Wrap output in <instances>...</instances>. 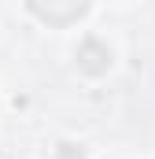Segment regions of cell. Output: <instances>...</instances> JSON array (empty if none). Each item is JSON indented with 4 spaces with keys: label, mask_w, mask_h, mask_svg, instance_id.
<instances>
[{
    "label": "cell",
    "mask_w": 155,
    "mask_h": 159,
    "mask_svg": "<svg viewBox=\"0 0 155 159\" xmlns=\"http://www.w3.org/2000/svg\"><path fill=\"white\" fill-rule=\"evenodd\" d=\"M118 59H122V52H118V44L111 34H104V30H81L70 44V70H74L78 81H85V85H100V81H107L111 74L118 70Z\"/></svg>",
    "instance_id": "6da1fadb"
},
{
    "label": "cell",
    "mask_w": 155,
    "mask_h": 159,
    "mask_svg": "<svg viewBox=\"0 0 155 159\" xmlns=\"http://www.w3.org/2000/svg\"><path fill=\"white\" fill-rule=\"evenodd\" d=\"M96 4H70V0H48V4H22V15L33 19L41 30H89L85 22L96 19Z\"/></svg>",
    "instance_id": "7a4b0ae2"
},
{
    "label": "cell",
    "mask_w": 155,
    "mask_h": 159,
    "mask_svg": "<svg viewBox=\"0 0 155 159\" xmlns=\"http://www.w3.org/2000/svg\"><path fill=\"white\" fill-rule=\"evenodd\" d=\"M96 152L81 141V137H70V133H59L44 144V159H92Z\"/></svg>",
    "instance_id": "3957f363"
},
{
    "label": "cell",
    "mask_w": 155,
    "mask_h": 159,
    "mask_svg": "<svg viewBox=\"0 0 155 159\" xmlns=\"http://www.w3.org/2000/svg\"><path fill=\"white\" fill-rule=\"evenodd\" d=\"M92 159H115V156H107V152H96V156H92Z\"/></svg>",
    "instance_id": "277c9868"
},
{
    "label": "cell",
    "mask_w": 155,
    "mask_h": 159,
    "mask_svg": "<svg viewBox=\"0 0 155 159\" xmlns=\"http://www.w3.org/2000/svg\"><path fill=\"white\" fill-rule=\"evenodd\" d=\"M0 111H4V100H0Z\"/></svg>",
    "instance_id": "5b68a950"
}]
</instances>
